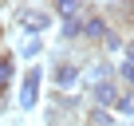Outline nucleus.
Segmentation results:
<instances>
[{
	"label": "nucleus",
	"instance_id": "nucleus-1",
	"mask_svg": "<svg viewBox=\"0 0 134 126\" xmlns=\"http://www.w3.org/2000/svg\"><path fill=\"white\" fill-rule=\"evenodd\" d=\"M83 75H87L83 63L63 59V55L51 59V87H55L59 95H75V87H83Z\"/></svg>",
	"mask_w": 134,
	"mask_h": 126
},
{
	"label": "nucleus",
	"instance_id": "nucleus-2",
	"mask_svg": "<svg viewBox=\"0 0 134 126\" xmlns=\"http://www.w3.org/2000/svg\"><path fill=\"white\" fill-rule=\"evenodd\" d=\"M12 20H16L20 32H28L32 39H40V36L55 24V12H51V8H36V4H20V8H12Z\"/></svg>",
	"mask_w": 134,
	"mask_h": 126
},
{
	"label": "nucleus",
	"instance_id": "nucleus-3",
	"mask_svg": "<svg viewBox=\"0 0 134 126\" xmlns=\"http://www.w3.org/2000/svg\"><path fill=\"white\" fill-rule=\"evenodd\" d=\"M40 87H43V67H40V63H32V67L20 75L16 106H20V110H36V106H40Z\"/></svg>",
	"mask_w": 134,
	"mask_h": 126
},
{
	"label": "nucleus",
	"instance_id": "nucleus-4",
	"mask_svg": "<svg viewBox=\"0 0 134 126\" xmlns=\"http://www.w3.org/2000/svg\"><path fill=\"white\" fill-rule=\"evenodd\" d=\"M107 36H110V24H107V16H103L99 8H91V12L83 16V43H87V47H99Z\"/></svg>",
	"mask_w": 134,
	"mask_h": 126
},
{
	"label": "nucleus",
	"instance_id": "nucleus-5",
	"mask_svg": "<svg viewBox=\"0 0 134 126\" xmlns=\"http://www.w3.org/2000/svg\"><path fill=\"white\" fill-rule=\"evenodd\" d=\"M87 95H91V106H103V110H114V106H118V99H122L126 91L118 87V79H110V83H99V87H91Z\"/></svg>",
	"mask_w": 134,
	"mask_h": 126
},
{
	"label": "nucleus",
	"instance_id": "nucleus-6",
	"mask_svg": "<svg viewBox=\"0 0 134 126\" xmlns=\"http://www.w3.org/2000/svg\"><path fill=\"white\" fill-rule=\"evenodd\" d=\"M51 12L59 16V24H63V20H83V16L91 12V4H83V0H55Z\"/></svg>",
	"mask_w": 134,
	"mask_h": 126
},
{
	"label": "nucleus",
	"instance_id": "nucleus-7",
	"mask_svg": "<svg viewBox=\"0 0 134 126\" xmlns=\"http://www.w3.org/2000/svg\"><path fill=\"white\" fill-rule=\"evenodd\" d=\"M12 83H16V51L0 59V95H12Z\"/></svg>",
	"mask_w": 134,
	"mask_h": 126
},
{
	"label": "nucleus",
	"instance_id": "nucleus-8",
	"mask_svg": "<svg viewBox=\"0 0 134 126\" xmlns=\"http://www.w3.org/2000/svg\"><path fill=\"white\" fill-rule=\"evenodd\" d=\"M83 126H114V110H103V106H87V114H83Z\"/></svg>",
	"mask_w": 134,
	"mask_h": 126
},
{
	"label": "nucleus",
	"instance_id": "nucleus-9",
	"mask_svg": "<svg viewBox=\"0 0 134 126\" xmlns=\"http://www.w3.org/2000/svg\"><path fill=\"white\" fill-rule=\"evenodd\" d=\"M99 51H103V55H122V51H126V36L110 28V36H107V39L99 43Z\"/></svg>",
	"mask_w": 134,
	"mask_h": 126
},
{
	"label": "nucleus",
	"instance_id": "nucleus-10",
	"mask_svg": "<svg viewBox=\"0 0 134 126\" xmlns=\"http://www.w3.org/2000/svg\"><path fill=\"white\" fill-rule=\"evenodd\" d=\"M114 79H118V87L126 91V95H134V63H118V71H114Z\"/></svg>",
	"mask_w": 134,
	"mask_h": 126
},
{
	"label": "nucleus",
	"instance_id": "nucleus-11",
	"mask_svg": "<svg viewBox=\"0 0 134 126\" xmlns=\"http://www.w3.org/2000/svg\"><path fill=\"white\" fill-rule=\"evenodd\" d=\"M36 55H43V39H24L20 47H16V59H36Z\"/></svg>",
	"mask_w": 134,
	"mask_h": 126
},
{
	"label": "nucleus",
	"instance_id": "nucleus-12",
	"mask_svg": "<svg viewBox=\"0 0 134 126\" xmlns=\"http://www.w3.org/2000/svg\"><path fill=\"white\" fill-rule=\"evenodd\" d=\"M118 114L134 122V95H122V99H118V106H114V118H118Z\"/></svg>",
	"mask_w": 134,
	"mask_h": 126
},
{
	"label": "nucleus",
	"instance_id": "nucleus-13",
	"mask_svg": "<svg viewBox=\"0 0 134 126\" xmlns=\"http://www.w3.org/2000/svg\"><path fill=\"white\" fill-rule=\"evenodd\" d=\"M122 55H126V63H134V39H126V51Z\"/></svg>",
	"mask_w": 134,
	"mask_h": 126
},
{
	"label": "nucleus",
	"instance_id": "nucleus-14",
	"mask_svg": "<svg viewBox=\"0 0 134 126\" xmlns=\"http://www.w3.org/2000/svg\"><path fill=\"white\" fill-rule=\"evenodd\" d=\"M8 106H12V99H8V95H0V110H8Z\"/></svg>",
	"mask_w": 134,
	"mask_h": 126
},
{
	"label": "nucleus",
	"instance_id": "nucleus-15",
	"mask_svg": "<svg viewBox=\"0 0 134 126\" xmlns=\"http://www.w3.org/2000/svg\"><path fill=\"white\" fill-rule=\"evenodd\" d=\"M0 39H4V24H0Z\"/></svg>",
	"mask_w": 134,
	"mask_h": 126
},
{
	"label": "nucleus",
	"instance_id": "nucleus-16",
	"mask_svg": "<svg viewBox=\"0 0 134 126\" xmlns=\"http://www.w3.org/2000/svg\"><path fill=\"white\" fill-rule=\"evenodd\" d=\"M130 39H134V24H130Z\"/></svg>",
	"mask_w": 134,
	"mask_h": 126
},
{
	"label": "nucleus",
	"instance_id": "nucleus-17",
	"mask_svg": "<svg viewBox=\"0 0 134 126\" xmlns=\"http://www.w3.org/2000/svg\"><path fill=\"white\" fill-rule=\"evenodd\" d=\"M130 126H134V122H130Z\"/></svg>",
	"mask_w": 134,
	"mask_h": 126
}]
</instances>
